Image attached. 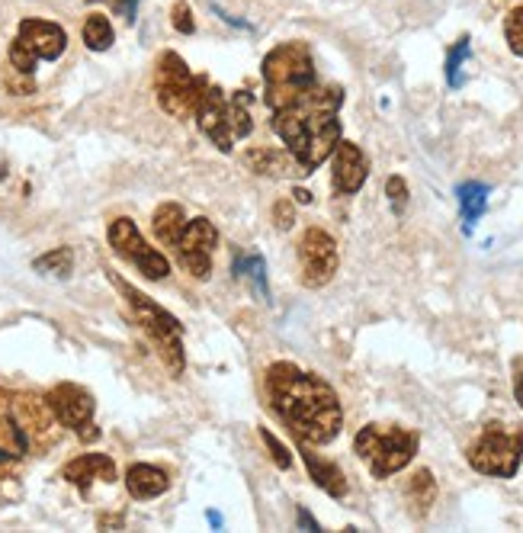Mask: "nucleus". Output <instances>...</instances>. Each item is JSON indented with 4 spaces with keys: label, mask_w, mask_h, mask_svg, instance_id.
Returning <instances> with one entry per match:
<instances>
[{
    "label": "nucleus",
    "mask_w": 523,
    "mask_h": 533,
    "mask_svg": "<svg viewBox=\"0 0 523 533\" xmlns=\"http://www.w3.org/2000/svg\"><path fill=\"white\" fill-rule=\"evenodd\" d=\"M511 370H514V399L523 408V357H514Z\"/></svg>",
    "instance_id": "35"
},
{
    "label": "nucleus",
    "mask_w": 523,
    "mask_h": 533,
    "mask_svg": "<svg viewBox=\"0 0 523 533\" xmlns=\"http://www.w3.org/2000/svg\"><path fill=\"white\" fill-rule=\"evenodd\" d=\"M171 23H174L177 33H183V36H193V33H196V20H193V13H190V7H187V0H177V4H174Z\"/></svg>",
    "instance_id": "30"
},
{
    "label": "nucleus",
    "mask_w": 523,
    "mask_h": 533,
    "mask_svg": "<svg viewBox=\"0 0 523 533\" xmlns=\"http://www.w3.org/2000/svg\"><path fill=\"white\" fill-rule=\"evenodd\" d=\"M193 119L199 123V129H203L206 139L219 151H225V155H228V151L235 148L238 139H235V126H232V103H228V94L222 87L206 84Z\"/></svg>",
    "instance_id": "14"
},
{
    "label": "nucleus",
    "mask_w": 523,
    "mask_h": 533,
    "mask_svg": "<svg viewBox=\"0 0 523 533\" xmlns=\"http://www.w3.org/2000/svg\"><path fill=\"white\" fill-rule=\"evenodd\" d=\"M334 190L337 193H344V196H353V193H360V187L366 184V177H369V161L363 155V148L360 145H353V142H337L334 145Z\"/></svg>",
    "instance_id": "15"
},
{
    "label": "nucleus",
    "mask_w": 523,
    "mask_h": 533,
    "mask_svg": "<svg viewBox=\"0 0 523 533\" xmlns=\"http://www.w3.org/2000/svg\"><path fill=\"white\" fill-rule=\"evenodd\" d=\"M469 58V36L459 39L450 55H446V81H450V87H463V62Z\"/></svg>",
    "instance_id": "26"
},
{
    "label": "nucleus",
    "mask_w": 523,
    "mask_h": 533,
    "mask_svg": "<svg viewBox=\"0 0 523 533\" xmlns=\"http://www.w3.org/2000/svg\"><path fill=\"white\" fill-rule=\"evenodd\" d=\"M7 87L13 90V94L26 97V94H33V90H36V81H33V74H20V71H13V68H10V74H7Z\"/></svg>",
    "instance_id": "32"
},
{
    "label": "nucleus",
    "mask_w": 523,
    "mask_h": 533,
    "mask_svg": "<svg viewBox=\"0 0 523 533\" xmlns=\"http://www.w3.org/2000/svg\"><path fill=\"white\" fill-rule=\"evenodd\" d=\"M26 453H29V437H26V431L7 415V411H0V463L23 460Z\"/></svg>",
    "instance_id": "21"
},
{
    "label": "nucleus",
    "mask_w": 523,
    "mask_h": 533,
    "mask_svg": "<svg viewBox=\"0 0 523 533\" xmlns=\"http://www.w3.org/2000/svg\"><path fill=\"white\" fill-rule=\"evenodd\" d=\"M219 245V228L206 216H196L187 222L183 235L177 241V264L190 273L193 280H209L212 273V251Z\"/></svg>",
    "instance_id": "12"
},
{
    "label": "nucleus",
    "mask_w": 523,
    "mask_h": 533,
    "mask_svg": "<svg viewBox=\"0 0 523 533\" xmlns=\"http://www.w3.org/2000/svg\"><path fill=\"white\" fill-rule=\"evenodd\" d=\"M248 280H251V286H254V293L260 296V299H267V264H264V257L260 254H248Z\"/></svg>",
    "instance_id": "28"
},
{
    "label": "nucleus",
    "mask_w": 523,
    "mask_h": 533,
    "mask_svg": "<svg viewBox=\"0 0 523 533\" xmlns=\"http://www.w3.org/2000/svg\"><path fill=\"white\" fill-rule=\"evenodd\" d=\"M61 479L71 482L74 489L87 492L94 482H116V463L106 453H84L61 469Z\"/></svg>",
    "instance_id": "16"
},
{
    "label": "nucleus",
    "mask_w": 523,
    "mask_h": 533,
    "mask_svg": "<svg viewBox=\"0 0 523 533\" xmlns=\"http://www.w3.org/2000/svg\"><path fill=\"white\" fill-rule=\"evenodd\" d=\"M0 411L20 424L29 437V450H45L55 444L58 437V421L52 415V408L39 395L29 392H4L0 389Z\"/></svg>",
    "instance_id": "9"
},
{
    "label": "nucleus",
    "mask_w": 523,
    "mask_h": 533,
    "mask_svg": "<svg viewBox=\"0 0 523 533\" xmlns=\"http://www.w3.org/2000/svg\"><path fill=\"white\" fill-rule=\"evenodd\" d=\"M110 283L119 289L122 296H126L129 309L135 315V322L142 325V331L151 338V344H155V350H158L161 360H164V367L171 370L174 376H180L183 367H187V360H183V344H180V331L183 328H180L177 318L171 312H164L155 299H148L145 293H138L132 283L116 277L113 270H110Z\"/></svg>",
    "instance_id": "5"
},
{
    "label": "nucleus",
    "mask_w": 523,
    "mask_h": 533,
    "mask_svg": "<svg viewBox=\"0 0 523 533\" xmlns=\"http://www.w3.org/2000/svg\"><path fill=\"white\" fill-rule=\"evenodd\" d=\"M456 196H459V209H463L466 232H469V228L479 222V216L485 212V206H488V187L479 184V180H469V184H463V187L456 190Z\"/></svg>",
    "instance_id": "23"
},
{
    "label": "nucleus",
    "mask_w": 523,
    "mask_h": 533,
    "mask_svg": "<svg viewBox=\"0 0 523 533\" xmlns=\"http://www.w3.org/2000/svg\"><path fill=\"white\" fill-rule=\"evenodd\" d=\"M248 167L260 177H309L305 167L289 155V151H276V148H251L244 155Z\"/></svg>",
    "instance_id": "17"
},
{
    "label": "nucleus",
    "mask_w": 523,
    "mask_h": 533,
    "mask_svg": "<svg viewBox=\"0 0 523 533\" xmlns=\"http://www.w3.org/2000/svg\"><path fill=\"white\" fill-rule=\"evenodd\" d=\"M341 106L344 90L337 84L318 81L296 103L273 110L270 129L286 142V151L305 167V174H312L318 164H325L334 145L341 142V119H337Z\"/></svg>",
    "instance_id": "2"
},
{
    "label": "nucleus",
    "mask_w": 523,
    "mask_h": 533,
    "mask_svg": "<svg viewBox=\"0 0 523 533\" xmlns=\"http://www.w3.org/2000/svg\"><path fill=\"white\" fill-rule=\"evenodd\" d=\"M405 495H408L411 511L418 517H424L430 511V505L437 501V482H434V476H430V469L414 472V476L408 479V485H405Z\"/></svg>",
    "instance_id": "22"
},
{
    "label": "nucleus",
    "mask_w": 523,
    "mask_h": 533,
    "mask_svg": "<svg viewBox=\"0 0 523 533\" xmlns=\"http://www.w3.org/2000/svg\"><path fill=\"white\" fill-rule=\"evenodd\" d=\"M264 90L270 110H283V106L296 103L318 84L315 58L305 42H283L264 58Z\"/></svg>",
    "instance_id": "3"
},
{
    "label": "nucleus",
    "mask_w": 523,
    "mask_h": 533,
    "mask_svg": "<svg viewBox=\"0 0 523 533\" xmlns=\"http://www.w3.org/2000/svg\"><path fill=\"white\" fill-rule=\"evenodd\" d=\"M386 196H389L395 216H402L405 206H408V184H405V180L402 177H389L386 180Z\"/></svg>",
    "instance_id": "29"
},
{
    "label": "nucleus",
    "mask_w": 523,
    "mask_h": 533,
    "mask_svg": "<svg viewBox=\"0 0 523 533\" xmlns=\"http://www.w3.org/2000/svg\"><path fill=\"white\" fill-rule=\"evenodd\" d=\"M68 49V33L52 20L26 17L20 20L17 36H13L7 58L10 68L20 74H36L39 62H58Z\"/></svg>",
    "instance_id": "7"
},
{
    "label": "nucleus",
    "mask_w": 523,
    "mask_h": 533,
    "mask_svg": "<svg viewBox=\"0 0 523 533\" xmlns=\"http://www.w3.org/2000/svg\"><path fill=\"white\" fill-rule=\"evenodd\" d=\"M466 460L475 472H482V476L514 479L523 463V431L491 421L479 434V440L466 450Z\"/></svg>",
    "instance_id": "8"
},
{
    "label": "nucleus",
    "mask_w": 523,
    "mask_h": 533,
    "mask_svg": "<svg viewBox=\"0 0 523 533\" xmlns=\"http://www.w3.org/2000/svg\"><path fill=\"white\" fill-rule=\"evenodd\" d=\"M106 238H110V248L122 257V261L138 267V273H145L148 280H164L167 273H171V261H167L158 248L148 245L132 219H126V216L113 219Z\"/></svg>",
    "instance_id": "11"
},
{
    "label": "nucleus",
    "mask_w": 523,
    "mask_h": 533,
    "mask_svg": "<svg viewBox=\"0 0 523 533\" xmlns=\"http://www.w3.org/2000/svg\"><path fill=\"white\" fill-rule=\"evenodd\" d=\"M84 45L90 52H106L110 45L116 42V33H113V23L103 17V13H90V17L84 20Z\"/></svg>",
    "instance_id": "24"
},
{
    "label": "nucleus",
    "mask_w": 523,
    "mask_h": 533,
    "mask_svg": "<svg viewBox=\"0 0 523 533\" xmlns=\"http://www.w3.org/2000/svg\"><path fill=\"white\" fill-rule=\"evenodd\" d=\"M33 267H36L39 273H45V277L65 280V277H71V270H74V254H71V248H55V251H49V254L36 257Z\"/></svg>",
    "instance_id": "25"
},
{
    "label": "nucleus",
    "mask_w": 523,
    "mask_h": 533,
    "mask_svg": "<svg viewBox=\"0 0 523 533\" xmlns=\"http://www.w3.org/2000/svg\"><path fill=\"white\" fill-rule=\"evenodd\" d=\"M504 39H507V49L517 58H523V7H514L504 17Z\"/></svg>",
    "instance_id": "27"
},
{
    "label": "nucleus",
    "mask_w": 523,
    "mask_h": 533,
    "mask_svg": "<svg viewBox=\"0 0 523 533\" xmlns=\"http://www.w3.org/2000/svg\"><path fill=\"white\" fill-rule=\"evenodd\" d=\"M299 267L302 283L309 289H321L334 280L337 273V241L325 228H309L299 241Z\"/></svg>",
    "instance_id": "13"
},
{
    "label": "nucleus",
    "mask_w": 523,
    "mask_h": 533,
    "mask_svg": "<svg viewBox=\"0 0 523 533\" xmlns=\"http://www.w3.org/2000/svg\"><path fill=\"white\" fill-rule=\"evenodd\" d=\"M418 447V431L398 428V424H366L353 437V450L369 466L373 479H389L395 472H402L418 456Z\"/></svg>",
    "instance_id": "4"
},
{
    "label": "nucleus",
    "mask_w": 523,
    "mask_h": 533,
    "mask_svg": "<svg viewBox=\"0 0 523 533\" xmlns=\"http://www.w3.org/2000/svg\"><path fill=\"white\" fill-rule=\"evenodd\" d=\"M302 460H305V466H309V476L315 479V485L321 492H328L331 498H344L347 495V479H344L341 466L321 460L318 453L309 450V444H302Z\"/></svg>",
    "instance_id": "19"
},
{
    "label": "nucleus",
    "mask_w": 523,
    "mask_h": 533,
    "mask_svg": "<svg viewBox=\"0 0 523 533\" xmlns=\"http://www.w3.org/2000/svg\"><path fill=\"white\" fill-rule=\"evenodd\" d=\"M209 78L193 74L190 65L177 52H161L155 62V94L158 106L174 119H193L199 97H203Z\"/></svg>",
    "instance_id": "6"
},
{
    "label": "nucleus",
    "mask_w": 523,
    "mask_h": 533,
    "mask_svg": "<svg viewBox=\"0 0 523 533\" xmlns=\"http://www.w3.org/2000/svg\"><path fill=\"white\" fill-rule=\"evenodd\" d=\"M267 392L280 411L286 428L299 444L325 447L344 428V408L337 392L315 373L299 370L296 363L280 360L267 370Z\"/></svg>",
    "instance_id": "1"
},
{
    "label": "nucleus",
    "mask_w": 523,
    "mask_h": 533,
    "mask_svg": "<svg viewBox=\"0 0 523 533\" xmlns=\"http://www.w3.org/2000/svg\"><path fill=\"white\" fill-rule=\"evenodd\" d=\"M151 228H155V238L164 248H177V241L187 228V216H183L180 203H161L155 209V219H151Z\"/></svg>",
    "instance_id": "20"
},
{
    "label": "nucleus",
    "mask_w": 523,
    "mask_h": 533,
    "mask_svg": "<svg viewBox=\"0 0 523 533\" xmlns=\"http://www.w3.org/2000/svg\"><path fill=\"white\" fill-rule=\"evenodd\" d=\"M45 402H49L55 421L61 428H68L78 434L84 444H94L100 437L97 424H94V411H97V402L94 395H90L84 386L78 383H58L49 395H45Z\"/></svg>",
    "instance_id": "10"
},
{
    "label": "nucleus",
    "mask_w": 523,
    "mask_h": 533,
    "mask_svg": "<svg viewBox=\"0 0 523 533\" xmlns=\"http://www.w3.org/2000/svg\"><path fill=\"white\" fill-rule=\"evenodd\" d=\"M260 437H264V444H267V450H270V456H273V463L280 466V469H289V466H292V456H289V450L280 444V440L273 437V431H270V428H260Z\"/></svg>",
    "instance_id": "31"
},
{
    "label": "nucleus",
    "mask_w": 523,
    "mask_h": 533,
    "mask_svg": "<svg viewBox=\"0 0 523 533\" xmlns=\"http://www.w3.org/2000/svg\"><path fill=\"white\" fill-rule=\"evenodd\" d=\"M87 4H110L126 23H135V13H138V0H87Z\"/></svg>",
    "instance_id": "34"
},
{
    "label": "nucleus",
    "mask_w": 523,
    "mask_h": 533,
    "mask_svg": "<svg viewBox=\"0 0 523 533\" xmlns=\"http://www.w3.org/2000/svg\"><path fill=\"white\" fill-rule=\"evenodd\" d=\"M273 222H276L280 232H289V228H292V222H296V209H292L289 200H280L273 206Z\"/></svg>",
    "instance_id": "33"
},
{
    "label": "nucleus",
    "mask_w": 523,
    "mask_h": 533,
    "mask_svg": "<svg viewBox=\"0 0 523 533\" xmlns=\"http://www.w3.org/2000/svg\"><path fill=\"white\" fill-rule=\"evenodd\" d=\"M299 524H302V527H309V530H321L318 521H315V517H312L309 511H305V508H299Z\"/></svg>",
    "instance_id": "36"
},
{
    "label": "nucleus",
    "mask_w": 523,
    "mask_h": 533,
    "mask_svg": "<svg viewBox=\"0 0 523 533\" xmlns=\"http://www.w3.org/2000/svg\"><path fill=\"white\" fill-rule=\"evenodd\" d=\"M292 196H296V203H302V206H309V203H312V193H309V190H302V187L292 190Z\"/></svg>",
    "instance_id": "37"
},
{
    "label": "nucleus",
    "mask_w": 523,
    "mask_h": 533,
    "mask_svg": "<svg viewBox=\"0 0 523 533\" xmlns=\"http://www.w3.org/2000/svg\"><path fill=\"white\" fill-rule=\"evenodd\" d=\"M126 489L132 498L138 501H148V498H158L171 489V479H167V472L151 466V463H135L126 472Z\"/></svg>",
    "instance_id": "18"
}]
</instances>
